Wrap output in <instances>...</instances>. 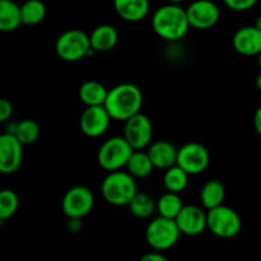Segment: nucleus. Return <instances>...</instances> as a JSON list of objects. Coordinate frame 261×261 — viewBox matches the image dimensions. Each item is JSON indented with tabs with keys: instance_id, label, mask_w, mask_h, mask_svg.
<instances>
[{
	"instance_id": "nucleus-21",
	"label": "nucleus",
	"mask_w": 261,
	"mask_h": 261,
	"mask_svg": "<svg viewBox=\"0 0 261 261\" xmlns=\"http://www.w3.org/2000/svg\"><path fill=\"white\" fill-rule=\"evenodd\" d=\"M226 199V188L223 184L218 180H211L204 184L200 190V201L201 205L206 209L217 208L219 205H223V201Z\"/></svg>"
},
{
	"instance_id": "nucleus-9",
	"label": "nucleus",
	"mask_w": 261,
	"mask_h": 261,
	"mask_svg": "<svg viewBox=\"0 0 261 261\" xmlns=\"http://www.w3.org/2000/svg\"><path fill=\"white\" fill-rule=\"evenodd\" d=\"M211 155L208 149L199 143H186L177 152V163L189 175H200L208 168Z\"/></svg>"
},
{
	"instance_id": "nucleus-37",
	"label": "nucleus",
	"mask_w": 261,
	"mask_h": 261,
	"mask_svg": "<svg viewBox=\"0 0 261 261\" xmlns=\"http://www.w3.org/2000/svg\"><path fill=\"white\" fill-rule=\"evenodd\" d=\"M259 68H260V71H261V54L259 55Z\"/></svg>"
},
{
	"instance_id": "nucleus-16",
	"label": "nucleus",
	"mask_w": 261,
	"mask_h": 261,
	"mask_svg": "<svg viewBox=\"0 0 261 261\" xmlns=\"http://www.w3.org/2000/svg\"><path fill=\"white\" fill-rule=\"evenodd\" d=\"M177 148L168 140L152 142L147 150L154 168L163 171L168 170L177 163Z\"/></svg>"
},
{
	"instance_id": "nucleus-3",
	"label": "nucleus",
	"mask_w": 261,
	"mask_h": 261,
	"mask_svg": "<svg viewBox=\"0 0 261 261\" xmlns=\"http://www.w3.org/2000/svg\"><path fill=\"white\" fill-rule=\"evenodd\" d=\"M101 193L105 200L111 205L127 206L138 194L137 181L127 171H112L102 181Z\"/></svg>"
},
{
	"instance_id": "nucleus-24",
	"label": "nucleus",
	"mask_w": 261,
	"mask_h": 261,
	"mask_svg": "<svg viewBox=\"0 0 261 261\" xmlns=\"http://www.w3.org/2000/svg\"><path fill=\"white\" fill-rule=\"evenodd\" d=\"M127 206L133 216L140 219H147L157 211V201L148 194L138 193Z\"/></svg>"
},
{
	"instance_id": "nucleus-5",
	"label": "nucleus",
	"mask_w": 261,
	"mask_h": 261,
	"mask_svg": "<svg viewBox=\"0 0 261 261\" xmlns=\"http://www.w3.org/2000/svg\"><path fill=\"white\" fill-rule=\"evenodd\" d=\"M181 234L182 233H181L175 219L165 218L161 216L149 222L147 229H145L147 244L154 251L160 252L172 249L177 244Z\"/></svg>"
},
{
	"instance_id": "nucleus-13",
	"label": "nucleus",
	"mask_w": 261,
	"mask_h": 261,
	"mask_svg": "<svg viewBox=\"0 0 261 261\" xmlns=\"http://www.w3.org/2000/svg\"><path fill=\"white\" fill-rule=\"evenodd\" d=\"M112 117L105 106H87L79 119L82 133L88 138H98L107 132Z\"/></svg>"
},
{
	"instance_id": "nucleus-25",
	"label": "nucleus",
	"mask_w": 261,
	"mask_h": 261,
	"mask_svg": "<svg viewBox=\"0 0 261 261\" xmlns=\"http://www.w3.org/2000/svg\"><path fill=\"white\" fill-rule=\"evenodd\" d=\"M184 204L178 194L167 191L162 196H160V199L157 200L158 216L165 217V218L176 219V217L178 216Z\"/></svg>"
},
{
	"instance_id": "nucleus-6",
	"label": "nucleus",
	"mask_w": 261,
	"mask_h": 261,
	"mask_svg": "<svg viewBox=\"0 0 261 261\" xmlns=\"http://www.w3.org/2000/svg\"><path fill=\"white\" fill-rule=\"evenodd\" d=\"M134 150L124 137H112L99 147L97 152V162L109 172L120 171L126 167L127 161Z\"/></svg>"
},
{
	"instance_id": "nucleus-19",
	"label": "nucleus",
	"mask_w": 261,
	"mask_h": 261,
	"mask_svg": "<svg viewBox=\"0 0 261 261\" xmlns=\"http://www.w3.org/2000/svg\"><path fill=\"white\" fill-rule=\"evenodd\" d=\"M79 99L87 106H105L109 89L97 81H87L79 87Z\"/></svg>"
},
{
	"instance_id": "nucleus-34",
	"label": "nucleus",
	"mask_w": 261,
	"mask_h": 261,
	"mask_svg": "<svg viewBox=\"0 0 261 261\" xmlns=\"http://www.w3.org/2000/svg\"><path fill=\"white\" fill-rule=\"evenodd\" d=\"M255 27L256 28H259V30L261 31V14H259L257 15V18H256V22H255Z\"/></svg>"
},
{
	"instance_id": "nucleus-1",
	"label": "nucleus",
	"mask_w": 261,
	"mask_h": 261,
	"mask_svg": "<svg viewBox=\"0 0 261 261\" xmlns=\"http://www.w3.org/2000/svg\"><path fill=\"white\" fill-rule=\"evenodd\" d=\"M153 31L158 37L168 42H177L188 35L190 30L186 9L180 4H166L158 8L152 18Z\"/></svg>"
},
{
	"instance_id": "nucleus-29",
	"label": "nucleus",
	"mask_w": 261,
	"mask_h": 261,
	"mask_svg": "<svg viewBox=\"0 0 261 261\" xmlns=\"http://www.w3.org/2000/svg\"><path fill=\"white\" fill-rule=\"evenodd\" d=\"M259 0H223L227 8L234 12H246L254 8Z\"/></svg>"
},
{
	"instance_id": "nucleus-14",
	"label": "nucleus",
	"mask_w": 261,
	"mask_h": 261,
	"mask_svg": "<svg viewBox=\"0 0 261 261\" xmlns=\"http://www.w3.org/2000/svg\"><path fill=\"white\" fill-rule=\"evenodd\" d=\"M175 221L181 233L186 236H198L208 229L206 212H204L200 206L184 205Z\"/></svg>"
},
{
	"instance_id": "nucleus-15",
	"label": "nucleus",
	"mask_w": 261,
	"mask_h": 261,
	"mask_svg": "<svg viewBox=\"0 0 261 261\" xmlns=\"http://www.w3.org/2000/svg\"><path fill=\"white\" fill-rule=\"evenodd\" d=\"M233 47L244 56H259L261 54V31L255 25H246L233 35Z\"/></svg>"
},
{
	"instance_id": "nucleus-31",
	"label": "nucleus",
	"mask_w": 261,
	"mask_h": 261,
	"mask_svg": "<svg viewBox=\"0 0 261 261\" xmlns=\"http://www.w3.org/2000/svg\"><path fill=\"white\" fill-rule=\"evenodd\" d=\"M140 261H170L162 252L160 251H153L149 254H145L144 256L140 259Z\"/></svg>"
},
{
	"instance_id": "nucleus-12",
	"label": "nucleus",
	"mask_w": 261,
	"mask_h": 261,
	"mask_svg": "<svg viewBox=\"0 0 261 261\" xmlns=\"http://www.w3.org/2000/svg\"><path fill=\"white\" fill-rule=\"evenodd\" d=\"M23 161V144L15 135H0V172L10 175L18 171Z\"/></svg>"
},
{
	"instance_id": "nucleus-20",
	"label": "nucleus",
	"mask_w": 261,
	"mask_h": 261,
	"mask_svg": "<svg viewBox=\"0 0 261 261\" xmlns=\"http://www.w3.org/2000/svg\"><path fill=\"white\" fill-rule=\"evenodd\" d=\"M22 23L20 7L13 0H0V31L13 32Z\"/></svg>"
},
{
	"instance_id": "nucleus-2",
	"label": "nucleus",
	"mask_w": 261,
	"mask_h": 261,
	"mask_svg": "<svg viewBox=\"0 0 261 261\" xmlns=\"http://www.w3.org/2000/svg\"><path fill=\"white\" fill-rule=\"evenodd\" d=\"M143 106V93L135 84L121 83L110 89L105 107L115 121H126L139 114Z\"/></svg>"
},
{
	"instance_id": "nucleus-22",
	"label": "nucleus",
	"mask_w": 261,
	"mask_h": 261,
	"mask_svg": "<svg viewBox=\"0 0 261 261\" xmlns=\"http://www.w3.org/2000/svg\"><path fill=\"white\" fill-rule=\"evenodd\" d=\"M125 168L135 178H145L153 172L154 166H153V162L150 161V157L147 152L134 150Z\"/></svg>"
},
{
	"instance_id": "nucleus-10",
	"label": "nucleus",
	"mask_w": 261,
	"mask_h": 261,
	"mask_svg": "<svg viewBox=\"0 0 261 261\" xmlns=\"http://www.w3.org/2000/svg\"><path fill=\"white\" fill-rule=\"evenodd\" d=\"M124 138L135 150H143L149 147L153 139V125L149 117L139 112L126 120Z\"/></svg>"
},
{
	"instance_id": "nucleus-36",
	"label": "nucleus",
	"mask_w": 261,
	"mask_h": 261,
	"mask_svg": "<svg viewBox=\"0 0 261 261\" xmlns=\"http://www.w3.org/2000/svg\"><path fill=\"white\" fill-rule=\"evenodd\" d=\"M168 3H172V4H180V3L185 2V0H167Z\"/></svg>"
},
{
	"instance_id": "nucleus-30",
	"label": "nucleus",
	"mask_w": 261,
	"mask_h": 261,
	"mask_svg": "<svg viewBox=\"0 0 261 261\" xmlns=\"http://www.w3.org/2000/svg\"><path fill=\"white\" fill-rule=\"evenodd\" d=\"M13 115V105L8 99H0V121L7 122Z\"/></svg>"
},
{
	"instance_id": "nucleus-27",
	"label": "nucleus",
	"mask_w": 261,
	"mask_h": 261,
	"mask_svg": "<svg viewBox=\"0 0 261 261\" xmlns=\"http://www.w3.org/2000/svg\"><path fill=\"white\" fill-rule=\"evenodd\" d=\"M14 135L22 142L23 145L33 144L40 137V126L31 119L22 120L18 122Z\"/></svg>"
},
{
	"instance_id": "nucleus-4",
	"label": "nucleus",
	"mask_w": 261,
	"mask_h": 261,
	"mask_svg": "<svg viewBox=\"0 0 261 261\" xmlns=\"http://www.w3.org/2000/svg\"><path fill=\"white\" fill-rule=\"evenodd\" d=\"M55 51L59 58L68 63H75L93 55L89 35L81 30H69L61 33L55 43Z\"/></svg>"
},
{
	"instance_id": "nucleus-11",
	"label": "nucleus",
	"mask_w": 261,
	"mask_h": 261,
	"mask_svg": "<svg viewBox=\"0 0 261 261\" xmlns=\"http://www.w3.org/2000/svg\"><path fill=\"white\" fill-rule=\"evenodd\" d=\"M189 22L195 30H209L218 23L221 10L212 0H195L186 8Z\"/></svg>"
},
{
	"instance_id": "nucleus-32",
	"label": "nucleus",
	"mask_w": 261,
	"mask_h": 261,
	"mask_svg": "<svg viewBox=\"0 0 261 261\" xmlns=\"http://www.w3.org/2000/svg\"><path fill=\"white\" fill-rule=\"evenodd\" d=\"M83 224H82V219L78 218H70L68 222V229L73 233H78L79 231L82 229Z\"/></svg>"
},
{
	"instance_id": "nucleus-26",
	"label": "nucleus",
	"mask_w": 261,
	"mask_h": 261,
	"mask_svg": "<svg viewBox=\"0 0 261 261\" xmlns=\"http://www.w3.org/2000/svg\"><path fill=\"white\" fill-rule=\"evenodd\" d=\"M22 23L25 25H36L46 17V7L41 0H27L20 5Z\"/></svg>"
},
{
	"instance_id": "nucleus-7",
	"label": "nucleus",
	"mask_w": 261,
	"mask_h": 261,
	"mask_svg": "<svg viewBox=\"0 0 261 261\" xmlns=\"http://www.w3.org/2000/svg\"><path fill=\"white\" fill-rule=\"evenodd\" d=\"M206 224L214 236L224 240L236 237L242 228L239 213L224 204L206 212Z\"/></svg>"
},
{
	"instance_id": "nucleus-8",
	"label": "nucleus",
	"mask_w": 261,
	"mask_h": 261,
	"mask_svg": "<svg viewBox=\"0 0 261 261\" xmlns=\"http://www.w3.org/2000/svg\"><path fill=\"white\" fill-rule=\"evenodd\" d=\"M94 205V196L88 188L74 186L69 189L61 201L64 214L70 218L83 219L92 212Z\"/></svg>"
},
{
	"instance_id": "nucleus-23",
	"label": "nucleus",
	"mask_w": 261,
	"mask_h": 261,
	"mask_svg": "<svg viewBox=\"0 0 261 261\" xmlns=\"http://www.w3.org/2000/svg\"><path fill=\"white\" fill-rule=\"evenodd\" d=\"M189 173L184 171L180 166L175 165L165 171L163 175V185L166 190L170 193L180 194L188 188L189 184Z\"/></svg>"
},
{
	"instance_id": "nucleus-28",
	"label": "nucleus",
	"mask_w": 261,
	"mask_h": 261,
	"mask_svg": "<svg viewBox=\"0 0 261 261\" xmlns=\"http://www.w3.org/2000/svg\"><path fill=\"white\" fill-rule=\"evenodd\" d=\"M18 205H19V200H18L17 194L9 189L3 190L0 193V219L7 221L12 218L17 212Z\"/></svg>"
},
{
	"instance_id": "nucleus-35",
	"label": "nucleus",
	"mask_w": 261,
	"mask_h": 261,
	"mask_svg": "<svg viewBox=\"0 0 261 261\" xmlns=\"http://www.w3.org/2000/svg\"><path fill=\"white\" fill-rule=\"evenodd\" d=\"M256 87H257V89L261 92V71L259 73V75L256 76Z\"/></svg>"
},
{
	"instance_id": "nucleus-17",
	"label": "nucleus",
	"mask_w": 261,
	"mask_h": 261,
	"mask_svg": "<svg viewBox=\"0 0 261 261\" xmlns=\"http://www.w3.org/2000/svg\"><path fill=\"white\" fill-rule=\"evenodd\" d=\"M114 8L121 19L140 22L149 13V0H114Z\"/></svg>"
},
{
	"instance_id": "nucleus-33",
	"label": "nucleus",
	"mask_w": 261,
	"mask_h": 261,
	"mask_svg": "<svg viewBox=\"0 0 261 261\" xmlns=\"http://www.w3.org/2000/svg\"><path fill=\"white\" fill-rule=\"evenodd\" d=\"M254 126L257 134L261 137V106L256 110V112L254 115Z\"/></svg>"
},
{
	"instance_id": "nucleus-18",
	"label": "nucleus",
	"mask_w": 261,
	"mask_h": 261,
	"mask_svg": "<svg viewBox=\"0 0 261 261\" xmlns=\"http://www.w3.org/2000/svg\"><path fill=\"white\" fill-rule=\"evenodd\" d=\"M91 46L96 53H107L115 48L119 41V32L111 24H99L89 35Z\"/></svg>"
}]
</instances>
